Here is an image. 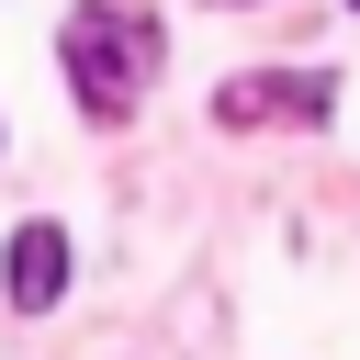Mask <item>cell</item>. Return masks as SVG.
<instances>
[{
	"label": "cell",
	"mask_w": 360,
	"mask_h": 360,
	"mask_svg": "<svg viewBox=\"0 0 360 360\" xmlns=\"http://www.w3.org/2000/svg\"><path fill=\"white\" fill-rule=\"evenodd\" d=\"M349 11H360V0H349Z\"/></svg>",
	"instance_id": "277c9868"
},
{
	"label": "cell",
	"mask_w": 360,
	"mask_h": 360,
	"mask_svg": "<svg viewBox=\"0 0 360 360\" xmlns=\"http://www.w3.org/2000/svg\"><path fill=\"white\" fill-rule=\"evenodd\" d=\"M214 112H225V124H270V112H281V124H326V112H338V79H326V68H248V79L214 90Z\"/></svg>",
	"instance_id": "7a4b0ae2"
},
{
	"label": "cell",
	"mask_w": 360,
	"mask_h": 360,
	"mask_svg": "<svg viewBox=\"0 0 360 360\" xmlns=\"http://www.w3.org/2000/svg\"><path fill=\"white\" fill-rule=\"evenodd\" d=\"M56 45H68V90H79V112H90V124H124V112H135V90L158 79V22H146V11L79 0Z\"/></svg>",
	"instance_id": "6da1fadb"
},
{
	"label": "cell",
	"mask_w": 360,
	"mask_h": 360,
	"mask_svg": "<svg viewBox=\"0 0 360 360\" xmlns=\"http://www.w3.org/2000/svg\"><path fill=\"white\" fill-rule=\"evenodd\" d=\"M56 292H68V225H22V236H11V304L45 315Z\"/></svg>",
	"instance_id": "3957f363"
},
{
	"label": "cell",
	"mask_w": 360,
	"mask_h": 360,
	"mask_svg": "<svg viewBox=\"0 0 360 360\" xmlns=\"http://www.w3.org/2000/svg\"><path fill=\"white\" fill-rule=\"evenodd\" d=\"M225 11H236V0H225Z\"/></svg>",
	"instance_id": "5b68a950"
}]
</instances>
